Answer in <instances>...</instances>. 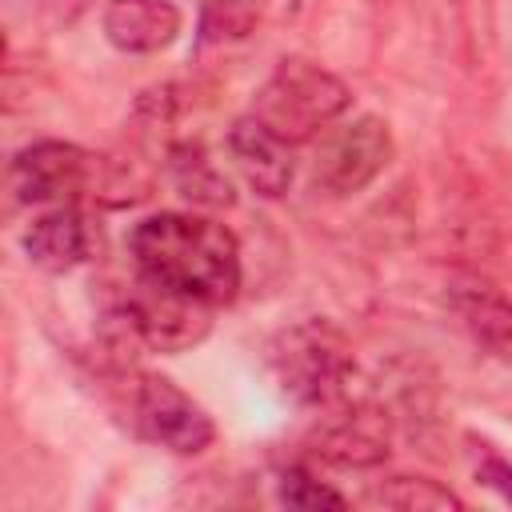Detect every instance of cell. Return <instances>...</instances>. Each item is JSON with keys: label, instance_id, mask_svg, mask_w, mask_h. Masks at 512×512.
Returning <instances> with one entry per match:
<instances>
[{"label": "cell", "instance_id": "obj_1", "mask_svg": "<svg viewBox=\"0 0 512 512\" xmlns=\"http://www.w3.org/2000/svg\"><path fill=\"white\" fill-rule=\"evenodd\" d=\"M128 256L136 280L208 300L212 308L240 292V244L212 216L196 212H152L132 224Z\"/></svg>", "mask_w": 512, "mask_h": 512}, {"label": "cell", "instance_id": "obj_2", "mask_svg": "<svg viewBox=\"0 0 512 512\" xmlns=\"http://www.w3.org/2000/svg\"><path fill=\"white\" fill-rule=\"evenodd\" d=\"M264 364L292 404L340 408L344 400H352L356 356L344 332L328 320H300L292 328H280L264 348Z\"/></svg>", "mask_w": 512, "mask_h": 512}, {"label": "cell", "instance_id": "obj_3", "mask_svg": "<svg viewBox=\"0 0 512 512\" xmlns=\"http://www.w3.org/2000/svg\"><path fill=\"white\" fill-rule=\"evenodd\" d=\"M348 104H352V88L336 72L312 60H280L272 76L260 84L252 100V116L264 120L288 144H304L324 136L348 112Z\"/></svg>", "mask_w": 512, "mask_h": 512}, {"label": "cell", "instance_id": "obj_4", "mask_svg": "<svg viewBox=\"0 0 512 512\" xmlns=\"http://www.w3.org/2000/svg\"><path fill=\"white\" fill-rule=\"evenodd\" d=\"M392 152V128L364 112L320 136L312 156V184L328 196H356L392 164Z\"/></svg>", "mask_w": 512, "mask_h": 512}, {"label": "cell", "instance_id": "obj_5", "mask_svg": "<svg viewBox=\"0 0 512 512\" xmlns=\"http://www.w3.org/2000/svg\"><path fill=\"white\" fill-rule=\"evenodd\" d=\"M128 412L132 428L152 440L156 448H168L176 456H196L216 440L212 416L168 376L140 372L128 388Z\"/></svg>", "mask_w": 512, "mask_h": 512}, {"label": "cell", "instance_id": "obj_6", "mask_svg": "<svg viewBox=\"0 0 512 512\" xmlns=\"http://www.w3.org/2000/svg\"><path fill=\"white\" fill-rule=\"evenodd\" d=\"M96 176V156L68 140H36L24 144L8 164V188L16 204L28 208H52V204H76Z\"/></svg>", "mask_w": 512, "mask_h": 512}, {"label": "cell", "instance_id": "obj_7", "mask_svg": "<svg viewBox=\"0 0 512 512\" xmlns=\"http://www.w3.org/2000/svg\"><path fill=\"white\" fill-rule=\"evenodd\" d=\"M116 312L124 316L136 344L152 348V352L196 348L212 328V304L208 300H196V296H184V292H172V288H160L148 280H140L136 292Z\"/></svg>", "mask_w": 512, "mask_h": 512}, {"label": "cell", "instance_id": "obj_8", "mask_svg": "<svg viewBox=\"0 0 512 512\" xmlns=\"http://www.w3.org/2000/svg\"><path fill=\"white\" fill-rule=\"evenodd\" d=\"M228 156L236 164V172L244 176V184L264 196V200H276L288 192L292 184V144L284 136H276L264 120H256L252 112L240 116L232 128H228Z\"/></svg>", "mask_w": 512, "mask_h": 512}, {"label": "cell", "instance_id": "obj_9", "mask_svg": "<svg viewBox=\"0 0 512 512\" xmlns=\"http://www.w3.org/2000/svg\"><path fill=\"white\" fill-rule=\"evenodd\" d=\"M344 412L312 432V452L336 468H372L388 456V420L380 408L344 400Z\"/></svg>", "mask_w": 512, "mask_h": 512}, {"label": "cell", "instance_id": "obj_10", "mask_svg": "<svg viewBox=\"0 0 512 512\" xmlns=\"http://www.w3.org/2000/svg\"><path fill=\"white\" fill-rule=\"evenodd\" d=\"M448 308L460 316L468 336L492 356L512 364V296L492 280L464 272L448 280Z\"/></svg>", "mask_w": 512, "mask_h": 512}, {"label": "cell", "instance_id": "obj_11", "mask_svg": "<svg viewBox=\"0 0 512 512\" xmlns=\"http://www.w3.org/2000/svg\"><path fill=\"white\" fill-rule=\"evenodd\" d=\"M20 248L44 272H72L88 260L92 236L76 204H52L28 220V228L20 232Z\"/></svg>", "mask_w": 512, "mask_h": 512}, {"label": "cell", "instance_id": "obj_12", "mask_svg": "<svg viewBox=\"0 0 512 512\" xmlns=\"http://www.w3.org/2000/svg\"><path fill=\"white\" fill-rule=\"evenodd\" d=\"M100 24L112 48L132 56H152L180 36L184 16L172 0H108Z\"/></svg>", "mask_w": 512, "mask_h": 512}, {"label": "cell", "instance_id": "obj_13", "mask_svg": "<svg viewBox=\"0 0 512 512\" xmlns=\"http://www.w3.org/2000/svg\"><path fill=\"white\" fill-rule=\"evenodd\" d=\"M168 176L184 200L196 208H228L236 200L228 172L208 156L200 140H180L168 148Z\"/></svg>", "mask_w": 512, "mask_h": 512}, {"label": "cell", "instance_id": "obj_14", "mask_svg": "<svg viewBox=\"0 0 512 512\" xmlns=\"http://www.w3.org/2000/svg\"><path fill=\"white\" fill-rule=\"evenodd\" d=\"M368 504L404 508V512H448V508H460L464 500L432 476H388L368 488Z\"/></svg>", "mask_w": 512, "mask_h": 512}, {"label": "cell", "instance_id": "obj_15", "mask_svg": "<svg viewBox=\"0 0 512 512\" xmlns=\"http://www.w3.org/2000/svg\"><path fill=\"white\" fill-rule=\"evenodd\" d=\"M252 28H256V8L248 0H208L200 12V40L204 44L244 40Z\"/></svg>", "mask_w": 512, "mask_h": 512}, {"label": "cell", "instance_id": "obj_16", "mask_svg": "<svg viewBox=\"0 0 512 512\" xmlns=\"http://www.w3.org/2000/svg\"><path fill=\"white\" fill-rule=\"evenodd\" d=\"M276 500H280L284 508H300V512H312V508H344V504H348L344 492L320 484V480H316L312 472H304V468H284V472H280V480H276Z\"/></svg>", "mask_w": 512, "mask_h": 512}, {"label": "cell", "instance_id": "obj_17", "mask_svg": "<svg viewBox=\"0 0 512 512\" xmlns=\"http://www.w3.org/2000/svg\"><path fill=\"white\" fill-rule=\"evenodd\" d=\"M476 476L488 484V488H496L508 504H512V464H504V460H496V456H488V460H480V468H476Z\"/></svg>", "mask_w": 512, "mask_h": 512}]
</instances>
